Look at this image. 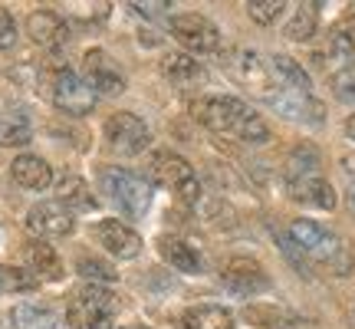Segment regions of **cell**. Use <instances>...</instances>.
<instances>
[{
  "instance_id": "obj_1",
  "label": "cell",
  "mask_w": 355,
  "mask_h": 329,
  "mask_svg": "<svg viewBox=\"0 0 355 329\" xmlns=\"http://www.w3.org/2000/svg\"><path fill=\"white\" fill-rule=\"evenodd\" d=\"M191 115L204 128H211L217 135H234L247 145H263L270 139V126L247 102L234 99V96H204L191 106Z\"/></svg>"
},
{
  "instance_id": "obj_2",
  "label": "cell",
  "mask_w": 355,
  "mask_h": 329,
  "mask_svg": "<svg viewBox=\"0 0 355 329\" xmlns=\"http://www.w3.org/2000/svg\"><path fill=\"white\" fill-rule=\"evenodd\" d=\"M119 313V296L105 287H83L66 310V323L73 329H112Z\"/></svg>"
},
{
  "instance_id": "obj_3",
  "label": "cell",
  "mask_w": 355,
  "mask_h": 329,
  "mask_svg": "<svg viewBox=\"0 0 355 329\" xmlns=\"http://www.w3.org/2000/svg\"><path fill=\"white\" fill-rule=\"evenodd\" d=\"M227 73L234 83H241L243 89H250L254 96H263V99H277L279 96V83L277 73L266 56H260L257 50H234L227 53Z\"/></svg>"
},
{
  "instance_id": "obj_4",
  "label": "cell",
  "mask_w": 355,
  "mask_h": 329,
  "mask_svg": "<svg viewBox=\"0 0 355 329\" xmlns=\"http://www.w3.org/2000/svg\"><path fill=\"white\" fill-rule=\"evenodd\" d=\"M102 188L112 198V204L128 217H141L152 204V188L148 181L135 171H125V168H105L102 171Z\"/></svg>"
},
{
  "instance_id": "obj_5",
  "label": "cell",
  "mask_w": 355,
  "mask_h": 329,
  "mask_svg": "<svg viewBox=\"0 0 355 329\" xmlns=\"http://www.w3.org/2000/svg\"><path fill=\"white\" fill-rule=\"evenodd\" d=\"M290 244L293 251H300L303 257L329 267L336 264V257H343V241L329 228H322L319 221H306V217L290 224Z\"/></svg>"
},
{
  "instance_id": "obj_6",
  "label": "cell",
  "mask_w": 355,
  "mask_h": 329,
  "mask_svg": "<svg viewBox=\"0 0 355 329\" xmlns=\"http://www.w3.org/2000/svg\"><path fill=\"white\" fill-rule=\"evenodd\" d=\"M152 178L162 185V188L175 191L181 201L194 204L201 198V185H198V175L181 155L175 152H158L152 158Z\"/></svg>"
},
{
  "instance_id": "obj_7",
  "label": "cell",
  "mask_w": 355,
  "mask_h": 329,
  "mask_svg": "<svg viewBox=\"0 0 355 329\" xmlns=\"http://www.w3.org/2000/svg\"><path fill=\"white\" fill-rule=\"evenodd\" d=\"M105 142L109 149L119 155H139L145 152V145L152 142V132L141 122L139 115L132 112H115L109 122H105Z\"/></svg>"
},
{
  "instance_id": "obj_8",
  "label": "cell",
  "mask_w": 355,
  "mask_h": 329,
  "mask_svg": "<svg viewBox=\"0 0 355 329\" xmlns=\"http://www.w3.org/2000/svg\"><path fill=\"white\" fill-rule=\"evenodd\" d=\"M171 37L194 53H214L220 47V30L201 13H178V17H171Z\"/></svg>"
},
{
  "instance_id": "obj_9",
  "label": "cell",
  "mask_w": 355,
  "mask_h": 329,
  "mask_svg": "<svg viewBox=\"0 0 355 329\" xmlns=\"http://www.w3.org/2000/svg\"><path fill=\"white\" fill-rule=\"evenodd\" d=\"M53 102L56 109H63L66 115H86L96 106V92L86 79L73 73V69H60L53 79Z\"/></svg>"
},
{
  "instance_id": "obj_10",
  "label": "cell",
  "mask_w": 355,
  "mask_h": 329,
  "mask_svg": "<svg viewBox=\"0 0 355 329\" xmlns=\"http://www.w3.org/2000/svg\"><path fill=\"white\" fill-rule=\"evenodd\" d=\"M26 228L37 237H66L73 230V211H66L60 201H40L30 208Z\"/></svg>"
},
{
  "instance_id": "obj_11",
  "label": "cell",
  "mask_w": 355,
  "mask_h": 329,
  "mask_svg": "<svg viewBox=\"0 0 355 329\" xmlns=\"http://www.w3.org/2000/svg\"><path fill=\"white\" fill-rule=\"evenodd\" d=\"M96 241L119 260H132L141 251V237L122 221H99L96 224Z\"/></svg>"
},
{
  "instance_id": "obj_12",
  "label": "cell",
  "mask_w": 355,
  "mask_h": 329,
  "mask_svg": "<svg viewBox=\"0 0 355 329\" xmlns=\"http://www.w3.org/2000/svg\"><path fill=\"white\" fill-rule=\"evenodd\" d=\"M26 33H30L33 43L53 50V47H63L69 40V26L56 10H33L26 17Z\"/></svg>"
},
{
  "instance_id": "obj_13",
  "label": "cell",
  "mask_w": 355,
  "mask_h": 329,
  "mask_svg": "<svg viewBox=\"0 0 355 329\" xmlns=\"http://www.w3.org/2000/svg\"><path fill=\"white\" fill-rule=\"evenodd\" d=\"M86 83L92 86V92L99 89V92H105V96H119L122 89H125V79H122V73L115 69V63L105 56L102 50H89L86 53Z\"/></svg>"
},
{
  "instance_id": "obj_14",
  "label": "cell",
  "mask_w": 355,
  "mask_h": 329,
  "mask_svg": "<svg viewBox=\"0 0 355 329\" xmlns=\"http://www.w3.org/2000/svg\"><path fill=\"white\" fill-rule=\"evenodd\" d=\"M290 198L306 204V208H316V211H332L336 208V191L322 175H306L290 181Z\"/></svg>"
},
{
  "instance_id": "obj_15",
  "label": "cell",
  "mask_w": 355,
  "mask_h": 329,
  "mask_svg": "<svg viewBox=\"0 0 355 329\" xmlns=\"http://www.w3.org/2000/svg\"><path fill=\"white\" fill-rule=\"evenodd\" d=\"M224 283L237 293H260L270 287V277L263 273V267L257 264V260L234 257V260L224 267Z\"/></svg>"
},
{
  "instance_id": "obj_16",
  "label": "cell",
  "mask_w": 355,
  "mask_h": 329,
  "mask_svg": "<svg viewBox=\"0 0 355 329\" xmlns=\"http://www.w3.org/2000/svg\"><path fill=\"white\" fill-rule=\"evenodd\" d=\"M10 175L20 188H30V191H46L53 185V168L40 155H20V158H13Z\"/></svg>"
},
{
  "instance_id": "obj_17",
  "label": "cell",
  "mask_w": 355,
  "mask_h": 329,
  "mask_svg": "<svg viewBox=\"0 0 355 329\" xmlns=\"http://www.w3.org/2000/svg\"><path fill=\"white\" fill-rule=\"evenodd\" d=\"M158 251H162V257H165L171 267H178L181 273H198L204 267L198 247H191L184 237H162V241H158Z\"/></svg>"
},
{
  "instance_id": "obj_18",
  "label": "cell",
  "mask_w": 355,
  "mask_h": 329,
  "mask_svg": "<svg viewBox=\"0 0 355 329\" xmlns=\"http://www.w3.org/2000/svg\"><path fill=\"white\" fill-rule=\"evenodd\" d=\"M26 260H30V270H33L40 280H60L63 277V260H60V253L53 251L46 241L26 244Z\"/></svg>"
},
{
  "instance_id": "obj_19",
  "label": "cell",
  "mask_w": 355,
  "mask_h": 329,
  "mask_svg": "<svg viewBox=\"0 0 355 329\" xmlns=\"http://www.w3.org/2000/svg\"><path fill=\"white\" fill-rule=\"evenodd\" d=\"M178 323L181 329H234V317L224 306H191Z\"/></svg>"
},
{
  "instance_id": "obj_20",
  "label": "cell",
  "mask_w": 355,
  "mask_h": 329,
  "mask_svg": "<svg viewBox=\"0 0 355 329\" xmlns=\"http://www.w3.org/2000/svg\"><path fill=\"white\" fill-rule=\"evenodd\" d=\"M13 326L17 329H60V313L56 310H50V306H43V303H20V306H13Z\"/></svg>"
},
{
  "instance_id": "obj_21",
  "label": "cell",
  "mask_w": 355,
  "mask_h": 329,
  "mask_svg": "<svg viewBox=\"0 0 355 329\" xmlns=\"http://www.w3.org/2000/svg\"><path fill=\"white\" fill-rule=\"evenodd\" d=\"M56 194H60L56 201L63 204L66 211H69V208H73V211H92V208H96V198L89 194V185L76 175L63 178V181L56 185Z\"/></svg>"
},
{
  "instance_id": "obj_22",
  "label": "cell",
  "mask_w": 355,
  "mask_h": 329,
  "mask_svg": "<svg viewBox=\"0 0 355 329\" xmlns=\"http://www.w3.org/2000/svg\"><path fill=\"white\" fill-rule=\"evenodd\" d=\"M162 69H165V76L171 79V83H178V86H194V83H204L201 63H194V60L184 56V53H171V56H165Z\"/></svg>"
},
{
  "instance_id": "obj_23",
  "label": "cell",
  "mask_w": 355,
  "mask_h": 329,
  "mask_svg": "<svg viewBox=\"0 0 355 329\" xmlns=\"http://www.w3.org/2000/svg\"><path fill=\"white\" fill-rule=\"evenodd\" d=\"M33 135V128L20 112H7L0 115V145L3 149H17V145H26Z\"/></svg>"
},
{
  "instance_id": "obj_24",
  "label": "cell",
  "mask_w": 355,
  "mask_h": 329,
  "mask_svg": "<svg viewBox=\"0 0 355 329\" xmlns=\"http://www.w3.org/2000/svg\"><path fill=\"white\" fill-rule=\"evenodd\" d=\"M313 33H316V7L313 3H300L293 20L286 24V37L296 40V43H306V40H313Z\"/></svg>"
},
{
  "instance_id": "obj_25",
  "label": "cell",
  "mask_w": 355,
  "mask_h": 329,
  "mask_svg": "<svg viewBox=\"0 0 355 329\" xmlns=\"http://www.w3.org/2000/svg\"><path fill=\"white\" fill-rule=\"evenodd\" d=\"M37 287V277L24 270V267H10V264H0V290H10V293H24Z\"/></svg>"
},
{
  "instance_id": "obj_26",
  "label": "cell",
  "mask_w": 355,
  "mask_h": 329,
  "mask_svg": "<svg viewBox=\"0 0 355 329\" xmlns=\"http://www.w3.org/2000/svg\"><path fill=\"white\" fill-rule=\"evenodd\" d=\"M290 171H286V178L290 181H296V178H306V175H316L319 168V155L309 149V145H303V149H296L290 158V164H286Z\"/></svg>"
},
{
  "instance_id": "obj_27",
  "label": "cell",
  "mask_w": 355,
  "mask_h": 329,
  "mask_svg": "<svg viewBox=\"0 0 355 329\" xmlns=\"http://www.w3.org/2000/svg\"><path fill=\"white\" fill-rule=\"evenodd\" d=\"M283 10H286L283 0H250L247 3V13H250V20H257V24H273V20H279Z\"/></svg>"
},
{
  "instance_id": "obj_28",
  "label": "cell",
  "mask_w": 355,
  "mask_h": 329,
  "mask_svg": "<svg viewBox=\"0 0 355 329\" xmlns=\"http://www.w3.org/2000/svg\"><path fill=\"white\" fill-rule=\"evenodd\" d=\"M76 270L83 273V277H89V280H99V283H112V280L119 277L112 267L102 264V260H96V257H79Z\"/></svg>"
},
{
  "instance_id": "obj_29",
  "label": "cell",
  "mask_w": 355,
  "mask_h": 329,
  "mask_svg": "<svg viewBox=\"0 0 355 329\" xmlns=\"http://www.w3.org/2000/svg\"><path fill=\"white\" fill-rule=\"evenodd\" d=\"M332 92H336V99L355 102V66H345L332 76Z\"/></svg>"
},
{
  "instance_id": "obj_30",
  "label": "cell",
  "mask_w": 355,
  "mask_h": 329,
  "mask_svg": "<svg viewBox=\"0 0 355 329\" xmlns=\"http://www.w3.org/2000/svg\"><path fill=\"white\" fill-rule=\"evenodd\" d=\"M332 47L336 50L349 53V56H355V17H345L343 24L336 26V33H332Z\"/></svg>"
},
{
  "instance_id": "obj_31",
  "label": "cell",
  "mask_w": 355,
  "mask_h": 329,
  "mask_svg": "<svg viewBox=\"0 0 355 329\" xmlns=\"http://www.w3.org/2000/svg\"><path fill=\"white\" fill-rule=\"evenodd\" d=\"M13 43H17V24H13L10 10H3V7H0V53L10 50Z\"/></svg>"
},
{
  "instance_id": "obj_32",
  "label": "cell",
  "mask_w": 355,
  "mask_h": 329,
  "mask_svg": "<svg viewBox=\"0 0 355 329\" xmlns=\"http://www.w3.org/2000/svg\"><path fill=\"white\" fill-rule=\"evenodd\" d=\"M132 10L141 13V17H158V13L168 10V3H132Z\"/></svg>"
},
{
  "instance_id": "obj_33",
  "label": "cell",
  "mask_w": 355,
  "mask_h": 329,
  "mask_svg": "<svg viewBox=\"0 0 355 329\" xmlns=\"http://www.w3.org/2000/svg\"><path fill=\"white\" fill-rule=\"evenodd\" d=\"M345 201H349V211L355 214V181L349 185V191H345Z\"/></svg>"
},
{
  "instance_id": "obj_34",
  "label": "cell",
  "mask_w": 355,
  "mask_h": 329,
  "mask_svg": "<svg viewBox=\"0 0 355 329\" xmlns=\"http://www.w3.org/2000/svg\"><path fill=\"white\" fill-rule=\"evenodd\" d=\"M345 132H349V139H355V115H349V122H345Z\"/></svg>"
},
{
  "instance_id": "obj_35",
  "label": "cell",
  "mask_w": 355,
  "mask_h": 329,
  "mask_svg": "<svg viewBox=\"0 0 355 329\" xmlns=\"http://www.w3.org/2000/svg\"><path fill=\"white\" fill-rule=\"evenodd\" d=\"M132 329H145V326H132Z\"/></svg>"
}]
</instances>
